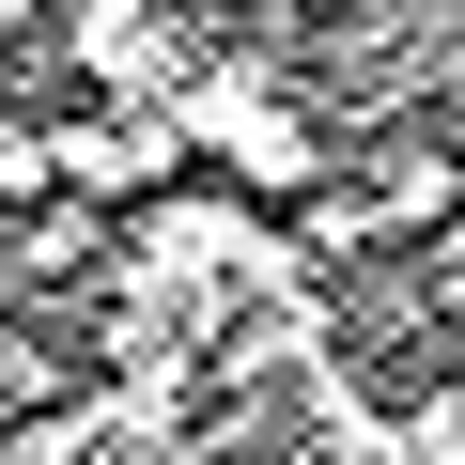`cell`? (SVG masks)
Wrapping results in <instances>:
<instances>
[{
  "label": "cell",
  "instance_id": "obj_2",
  "mask_svg": "<svg viewBox=\"0 0 465 465\" xmlns=\"http://www.w3.org/2000/svg\"><path fill=\"white\" fill-rule=\"evenodd\" d=\"M434 295H450V311H465V217H450V232H434Z\"/></svg>",
  "mask_w": 465,
  "mask_h": 465
},
{
  "label": "cell",
  "instance_id": "obj_1",
  "mask_svg": "<svg viewBox=\"0 0 465 465\" xmlns=\"http://www.w3.org/2000/svg\"><path fill=\"white\" fill-rule=\"evenodd\" d=\"M63 63H78L94 94H171V78H186V47H171V0H78Z\"/></svg>",
  "mask_w": 465,
  "mask_h": 465
},
{
  "label": "cell",
  "instance_id": "obj_3",
  "mask_svg": "<svg viewBox=\"0 0 465 465\" xmlns=\"http://www.w3.org/2000/svg\"><path fill=\"white\" fill-rule=\"evenodd\" d=\"M326 16H357V0H326Z\"/></svg>",
  "mask_w": 465,
  "mask_h": 465
}]
</instances>
